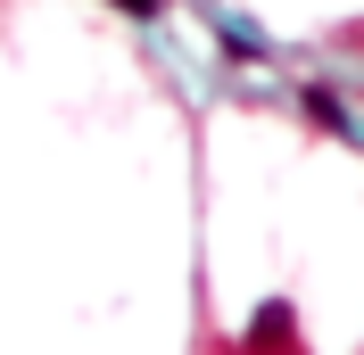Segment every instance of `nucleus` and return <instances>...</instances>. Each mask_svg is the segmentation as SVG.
Masks as SVG:
<instances>
[{
  "label": "nucleus",
  "mask_w": 364,
  "mask_h": 355,
  "mask_svg": "<svg viewBox=\"0 0 364 355\" xmlns=\"http://www.w3.org/2000/svg\"><path fill=\"white\" fill-rule=\"evenodd\" d=\"M290 339H298V322H290V306H282V297H273V306H257V322H249V355H298Z\"/></svg>",
  "instance_id": "nucleus-1"
},
{
  "label": "nucleus",
  "mask_w": 364,
  "mask_h": 355,
  "mask_svg": "<svg viewBox=\"0 0 364 355\" xmlns=\"http://www.w3.org/2000/svg\"><path fill=\"white\" fill-rule=\"evenodd\" d=\"M298 108H306V116H315V124H323V133H348V108H340V99H331V91H306V99H298Z\"/></svg>",
  "instance_id": "nucleus-2"
},
{
  "label": "nucleus",
  "mask_w": 364,
  "mask_h": 355,
  "mask_svg": "<svg viewBox=\"0 0 364 355\" xmlns=\"http://www.w3.org/2000/svg\"><path fill=\"white\" fill-rule=\"evenodd\" d=\"M224 58H232V67H257V58H265V42H249V33H232V42H224Z\"/></svg>",
  "instance_id": "nucleus-3"
},
{
  "label": "nucleus",
  "mask_w": 364,
  "mask_h": 355,
  "mask_svg": "<svg viewBox=\"0 0 364 355\" xmlns=\"http://www.w3.org/2000/svg\"><path fill=\"white\" fill-rule=\"evenodd\" d=\"M108 9H124V17H158L166 0H108Z\"/></svg>",
  "instance_id": "nucleus-4"
}]
</instances>
